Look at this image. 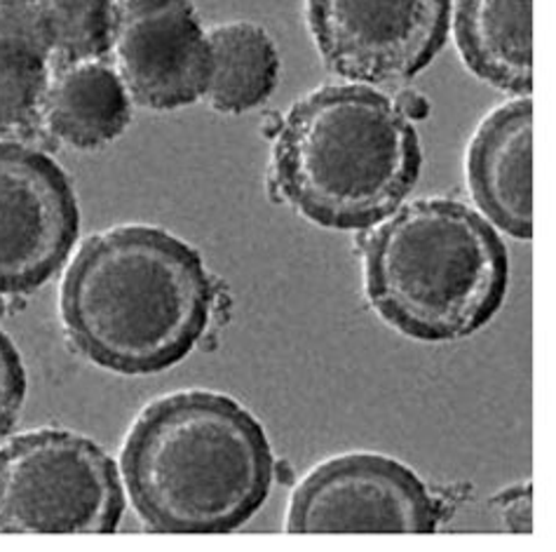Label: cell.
<instances>
[{
	"mask_svg": "<svg viewBox=\"0 0 556 552\" xmlns=\"http://www.w3.org/2000/svg\"><path fill=\"white\" fill-rule=\"evenodd\" d=\"M50 76L38 0H0V135H28L42 125Z\"/></svg>",
	"mask_w": 556,
	"mask_h": 552,
	"instance_id": "obj_13",
	"label": "cell"
},
{
	"mask_svg": "<svg viewBox=\"0 0 556 552\" xmlns=\"http://www.w3.org/2000/svg\"><path fill=\"white\" fill-rule=\"evenodd\" d=\"M453 36L465 66L503 92L533 90V0H456Z\"/></svg>",
	"mask_w": 556,
	"mask_h": 552,
	"instance_id": "obj_11",
	"label": "cell"
},
{
	"mask_svg": "<svg viewBox=\"0 0 556 552\" xmlns=\"http://www.w3.org/2000/svg\"><path fill=\"white\" fill-rule=\"evenodd\" d=\"M210 76L202 99L218 113H244L266 101L280 80V54L266 28L226 22L207 32Z\"/></svg>",
	"mask_w": 556,
	"mask_h": 552,
	"instance_id": "obj_14",
	"label": "cell"
},
{
	"mask_svg": "<svg viewBox=\"0 0 556 552\" xmlns=\"http://www.w3.org/2000/svg\"><path fill=\"white\" fill-rule=\"evenodd\" d=\"M131 121V97L104 60L52 68L40 123L73 149H97L118 139Z\"/></svg>",
	"mask_w": 556,
	"mask_h": 552,
	"instance_id": "obj_12",
	"label": "cell"
},
{
	"mask_svg": "<svg viewBox=\"0 0 556 552\" xmlns=\"http://www.w3.org/2000/svg\"><path fill=\"white\" fill-rule=\"evenodd\" d=\"M111 52L139 106L174 111L202 99L210 40L190 0H115Z\"/></svg>",
	"mask_w": 556,
	"mask_h": 552,
	"instance_id": "obj_9",
	"label": "cell"
},
{
	"mask_svg": "<svg viewBox=\"0 0 556 552\" xmlns=\"http://www.w3.org/2000/svg\"><path fill=\"white\" fill-rule=\"evenodd\" d=\"M121 475L146 529L226 534L266 503L273 449L263 426L236 400L181 390L151 402L131 424Z\"/></svg>",
	"mask_w": 556,
	"mask_h": 552,
	"instance_id": "obj_2",
	"label": "cell"
},
{
	"mask_svg": "<svg viewBox=\"0 0 556 552\" xmlns=\"http://www.w3.org/2000/svg\"><path fill=\"white\" fill-rule=\"evenodd\" d=\"M123 513L121 468L83 435L40 428L0 449V534H113Z\"/></svg>",
	"mask_w": 556,
	"mask_h": 552,
	"instance_id": "obj_5",
	"label": "cell"
},
{
	"mask_svg": "<svg viewBox=\"0 0 556 552\" xmlns=\"http://www.w3.org/2000/svg\"><path fill=\"white\" fill-rule=\"evenodd\" d=\"M52 64L106 60L115 36V0H38Z\"/></svg>",
	"mask_w": 556,
	"mask_h": 552,
	"instance_id": "obj_15",
	"label": "cell"
},
{
	"mask_svg": "<svg viewBox=\"0 0 556 552\" xmlns=\"http://www.w3.org/2000/svg\"><path fill=\"white\" fill-rule=\"evenodd\" d=\"M68 341L123 376L165 372L207 329L214 285L202 256L169 230L131 224L87 238L62 283Z\"/></svg>",
	"mask_w": 556,
	"mask_h": 552,
	"instance_id": "obj_1",
	"label": "cell"
},
{
	"mask_svg": "<svg viewBox=\"0 0 556 552\" xmlns=\"http://www.w3.org/2000/svg\"><path fill=\"white\" fill-rule=\"evenodd\" d=\"M416 127L397 101L364 83L325 85L289 109L273 147V188L305 219L369 230L414 191Z\"/></svg>",
	"mask_w": 556,
	"mask_h": 552,
	"instance_id": "obj_3",
	"label": "cell"
},
{
	"mask_svg": "<svg viewBox=\"0 0 556 552\" xmlns=\"http://www.w3.org/2000/svg\"><path fill=\"white\" fill-rule=\"evenodd\" d=\"M80 230L78 198L50 155L0 141V294H28L60 271Z\"/></svg>",
	"mask_w": 556,
	"mask_h": 552,
	"instance_id": "obj_8",
	"label": "cell"
},
{
	"mask_svg": "<svg viewBox=\"0 0 556 552\" xmlns=\"http://www.w3.org/2000/svg\"><path fill=\"white\" fill-rule=\"evenodd\" d=\"M397 106L402 109V113L406 115V118H412V115H416V118H422V115L428 113L426 99L414 95V92H406L402 99H397Z\"/></svg>",
	"mask_w": 556,
	"mask_h": 552,
	"instance_id": "obj_17",
	"label": "cell"
},
{
	"mask_svg": "<svg viewBox=\"0 0 556 552\" xmlns=\"http://www.w3.org/2000/svg\"><path fill=\"white\" fill-rule=\"evenodd\" d=\"M442 505L404 463L343 454L319 463L291 493V534H432Z\"/></svg>",
	"mask_w": 556,
	"mask_h": 552,
	"instance_id": "obj_7",
	"label": "cell"
},
{
	"mask_svg": "<svg viewBox=\"0 0 556 552\" xmlns=\"http://www.w3.org/2000/svg\"><path fill=\"white\" fill-rule=\"evenodd\" d=\"M467 184L486 219L511 238H533V99L493 109L467 149Z\"/></svg>",
	"mask_w": 556,
	"mask_h": 552,
	"instance_id": "obj_10",
	"label": "cell"
},
{
	"mask_svg": "<svg viewBox=\"0 0 556 552\" xmlns=\"http://www.w3.org/2000/svg\"><path fill=\"white\" fill-rule=\"evenodd\" d=\"M26 400V369L17 346L0 329V440L8 438Z\"/></svg>",
	"mask_w": 556,
	"mask_h": 552,
	"instance_id": "obj_16",
	"label": "cell"
},
{
	"mask_svg": "<svg viewBox=\"0 0 556 552\" xmlns=\"http://www.w3.org/2000/svg\"><path fill=\"white\" fill-rule=\"evenodd\" d=\"M364 292L404 337L458 341L501 311L509 256L484 214L458 200L400 205L362 242Z\"/></svg>",
	"mask_w": 556,
	"mask_h": 552,
	"instance_id": "obj_4",
	"label": "cell"
},
{
	"mask_svg": "<svg viewBox=\"0 0 556 552\" xmlns=\"http://www.w3.org/2000/svg\"><path fill=\"white\" fill-rule=\"evenodd\" d=\"M321 60L364 85L404 83L444 48L451 0H305Z\"/></svg>",
	"mask_w": 556,
	"mask_h": 552,
	"instance_id": "obj_6",
	"label": "cell"
}]
</instances>
